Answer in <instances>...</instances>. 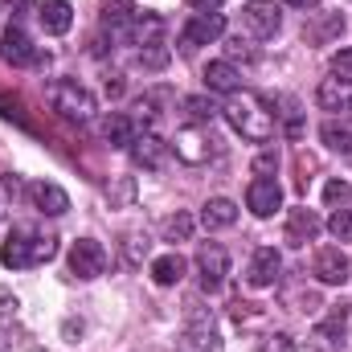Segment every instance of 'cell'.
<instances>
[{"label":"cell","instance_id":"cell-1","mask_svg":"<svg viewBox=\"0 0 352 352\" xmlns=\"http://www.w3.org/2000/svg\"><path fill=\"white\" fill-rule=\"evenodd\" d=\"M221 115H226V123H230L242 140H250V144H270L274 131H278V115L266 107L258 94H234V98L221 107Z\"/></svg>","mask_w":352,"mask_h":352},{"label":"cell","instance_id":"cell-2","mask_svg":"<svg viewBox=\"0 0 352 352\" xmlns=\"http://www.w3.org/2000/svg\"><path fill=\"white\" fill-rule=\"evenodd\" d=\"M58 254V238L45 234V230H33V226H16L4 246H0V263L8 270H29V266H41Z\"/></svg>","mask_w":352,"mask_h":352},{"label":"cell","instance_id":"cell-3","mask_svg":"<svg viewBox=\"0 0 352 352\" xmlns=\"http://www.w3.org/2000/svg\"><path fill=\"white\" fill-rule=\"evenodd\" d=\"M45 98H50V107H54L62 119L87 123L90 115H94V94H90L78 78H54L50 90H45Z\"/></svg>","mask_w":352,"mask_h":352},{"label":"cell","instance_id":"cell-4","mask_svg":"<svg viewBox=\"0 0 352 352\" xmlns=\"http://www.w3.org/2000/svg\"><path fill=\"white\" fill-rule=\"evenodd\" d=\"M173 152H176V160H184V164H209L217 156V140H213L209 123L180 127L176 140H173Z\"/></svg>","mask_w":352,"mask_h":352},{"label":"cell","instance_id":"cell-5","mask_svg":"<svg viewBox=\"0 0 352 352\" xmlns=\"http://www.w3.org/2000/svg\"><path fill=\"white\" fill-rule=\"evenodd\" d=\"M344 324H349V303L340 299V303H332L328 320L311 328L307 349L311 352H344Z\"/></svg>","mask_w":352,"mask_h":352},{"label":"cell","instance_id":"cell-6","mask_svg":"<svg viewBox=\"0 0 352 352\" xmlns=\"http://www.w3.org/2000/svg\"><path fill=\"white\" fill-rule=\"evenodd\" d=\"M226 33V16L221 12H192L180 29V50H197V45H209Z\"/></svg>","mask_w":352,"mask_h":352},{"label":"cell","instance_id":"cell-7","mask_svg":"<svg viewBox=\"0 0 352 352\" xmlns=\"http://www.w3.org/2000/svg\"><path fill=\"white\" fill-rule=\"evenodd\" d=\"M226 274H230V254H226V246L205 242V246L197 250V278H201V291H217V287L226 283Z\"/></svg>","mask_w":352,"mask_h":352},{"label":"cell","instance_id":"cell-8","mask_svg":"<svg viewBox=\"0 0 352 352\" xmlns=\"http://www.w3.org/2000/svg\"><path fill=\"white\" fill-rule=\"evenodd\" d=\"M311 274L328 287H344L352 274V258L340 250V246H320L316 250V263H311Z\"/></svg>","mask_w":352,"mask_h":352},{"label":"cell","instance_id":"cell-9","mask_svg":"<svg viewBox=\"0 0 352 352\" xmlns=\"http://www.w3.org/2000/svg\"><path fill=\"white\" fill-rule=\"evenodd\" d=\"M180 352H221V336L213 328V316H205V311L188 316V328L180 336Z\"/></svg>","mask_w":352,"mask_h":352},{"label":"cell","instance_id":"cell-10","mask_svg":"<svg viewBox=\"0 0 352 352\" xmlns=\"http://www.w3.org/2000/svg\"><path fill=\"white\" fill-rule=\"evenodd\" d=\"M102 270H107V250H102V242L78 238V242L70 246V274H78V278H98Z\"/></svg>","mask_w":352,"mask_h":352},{"label":"cell","instance_id":"cell-11","mask_svg":"<svg viewBox=\"0 0 352 352\" xmlns=\"http://www.w3.org/2000/svg\"><path fill=\"white\" fill-rule=\"evenodd\" d=\"M0 58H4L8 66H33V62H41L37 45L29 41V33H25L21 25H8V29L0 33Z\"/></svg>","mask_w":352,"mask_h":352},{"label":"cell","instance_id":"cell-12","mask_svg":"<svg viewBox=\"0 0 352 352\" xmlns=\"http://www.w3.org/2000/svg\"><path fill=\"white\" fill-rule=\"evenodd\" d=\"M131 160L140 164V168H148V173H156V168H164V160H168V152H173V144H164L160 135H152V131H140L135 140H131Z\"/></svg>","mask_w":352,"mask_h":352},{"label":"cell","instance_id":"cell-13","mask_svg":"<svg viewBox=\"0 0 352 352\" xmlns=\"http://www.w3.org/2000/svg\"><path fill=\"white\" fill-rule=\"evenodd\" d=\"M320 230H324V221H320V213L316 209H307V205H299V209H291L287 213V246H307V242H316L320 238Z\"/></svg>","mask_w":352,"mask_h":352},{"label":"cell","instance_id":"cell-14","mask_svg":"<svg viewBox=\"0 0 352 352\" xmlns=\"http://www.w3.org/2000/svg\"><path fill=\"white\" fill-rule=\"evenodd\" d=\"M242 25H246L254 37H274L278 25H283V16H278L274 0H250V4L242 8Z\"/></svg>","mask_w":352,"mask_h":352},{"label":"cell","instance_id":"cell-15","mask_svg":"<svg viewBox=\"0 0 352 352\" xmlns=\"http://www.w3.org/2000/svg\"><path fill=\"white\" fill-rule=\"evenodd\" d=\"M246 205H250L254 217H270V213L283 205V188H278V180H274V176H258V180H250V188H246Z\"/></svg>","mask_w":352,"mask_h":352},{"label":"cell","instance_id":"cell-16","mask_svg":"<svg viewBox=\"0 0 352 352\" xmlns=\"http://www.w3.org/2000/svg\"><path fill=\"white\" fill-rule=\"evenodd\" d=\"M29 201H33V209L45 213V217H62V213L70 209L66 188H58L54 180H33V184H29Z\"/></svg>","mask_w":352,"mask_h":352},{"label":"cell","instance_id":"cell-17","mask_svg":"<svg viewBox=\"0 0 352 352\" xmlns=\"http://www.w3.org/2000/svg\"><path fill=\"white\" fill-rule=\"evenodd\" d=\"M278 270H283V254L274 246H263V250H254V258L246 266V283L250 287H274Z\"/></svg>","mask_w":352,"mask_h":352},{"label":"cell","instance_id":"cell-18","mask_svg":"<svg viewBox=\"0 0 352 352\" xmlns=\"http://www.w3.org/2000/svg\"><path fill=\"white\" fill-rule=\"evenodd\" d=\"M135 4L131 0H102V29L111 33V37H119V41H127V33H131V25H135Z\"/></svg>","mask_w":352,"mask_h":352},{"label":"cell","instance_id":"cell-19","mask_svg":"<svg viewBox=\"0 0 352 352\" xmlns=\"http://www.w3.org/2000/svg\"><path fill=\"white\" fill-rule=\"evenodd\" d=\"M37 21H41V29L50 37H62L74 25V8H70V0H41L37 4Z\"/></svg>","mask_w":352,"mask_h":352},{"label":"cell","instance_id":"cell-20","mask_svg":"<svg viewBox=\"0 0 352 352\" xmlns=\"http://www.w3.org/2000/svg\"><path fill=\"white\" fill-rule=\"evenodd\" d=\"M205 87L213 90V94H238L242 90V74H238V66L234 62H209L205 66Z\"/></svg>","mask_w":352,"mask_h":352},{"label":"cell","instance_id":"cell-21","mask_svg":"<svg viewBox=\"0 0 352 352\" xmlns=\"http://www.w3.org/2000/svg\"><path fill=\"white\" fill-rule=\"evenodd\" d=\"M234 221H238V205H234L230 197L205 201V209H201V226H205V230H226V226H234Z\"/></svg>","mask_w":352,"mask_h":352},{"label":"cell","instance_id":"cell-22","mask_svg":"<svg viewBox=\"0 0 352 352\" xmlns=\"http://www.w3.org/2000/svg\"><path fill=\"white\" fill-rule=\"evenodd\" d=\"M184 270H188V263L180 254H160V258H152V266H148V274H152L156 287H176L184 278Z\"/></svg>","mask_w":352,"mask_h":352},{"label":"cell","instance_id":"cell-23","mask_svg":"<svg viewBox=\"0 0 352 352\" xmlns=\"http://www.w3.org/2000/svg\"><path fill=\"white\" fill-rule=\"evenodd\" d=\"M127 41L131 45H160L164 41V21L156 16V12H144V16H135V25H131V33H127Z\"/></svg>","mask_w":352,"mask_h":352},{"label":"cell","instance_id":"cell-24","mask_svg":"<svg viewBox=\"0 0 352 352\" xmlns=\"http://www.w3.org/2000/svg\"><path fill=\"white\" fill-rule=\"evenodd\" d=\"M316 102L324 111H352V87L328 78V82H320V90H316Z\"/></svg>","mask_w":352,"mask_h":352},{"label":"cell","instance_id":"cell-25","mask_svg":"<svg viewBox=\"0 0 352 352\" xmlns=\"http://www.w3.org/2000/svg\"><path fill=\"white\" fill-rule=\"evenodd\" d=\"M102 135H107L115 148H131V140L140 135V123H135L131 115H111V119L102 123Z\"/></svg>","mask_w":352,"mask_h":352},{"label":"cell","instance_id":"cell-26","mask_svg":"<svg viewBox=\"0 0 352 352\" xmlns=\"http://www.w3.org/2000/svg\"><path fill=\"white\" fill-rule=\"evenodd\" d=\"M320 140L332 148V152H352V119H328L320 127Z\"/></svg>","mask_w":352,"mask_h":352},{"label":"cell","instance_id":"cell-27","mask_svg":"<svg viewBox=\"0 0 352 352\" xmlns=\"http://www.w3.org/2000/svg\"><path fill=\"white\" fill-rule=\"evenodd\" d=\"M340 29H344V16H340V12H328L320 25H307L303 37H307V41H328V37H336Z\"/></svg>","mask_w":352,"mask_h":352},{"label":"cell","instance_id":"cell-28","mask_svg":"<svg viewBox=\"0 0 352 352\" xmlns=\"http://www.w3.org/2000/svg\"><path fill=\"white\" fill-rule=\"evenodd\" d=\"M123 254H127V263L131 266H144V258L152 254L148 234H127V238H123Z\"/></svg>","mask_w":352,"mask_h":352},{"label":"cell","instance_id":"cell-29","mask_svg":"<svg viewBox=\"0 0 352 352\" xmlns=\"http://www.w3.org/2000/svg\"><path fill=\"white\" fill-rule=\"evenodd\" d=\"M328 234H332L336 242H352V209H336V213L328 217Z\"/></svg>","mask_w":352,"mask_h":352},{"label":"cell","instance_id":"cell-30","mask_svg":"<svg viewBox=\"0 0 352 352\" xmlns=\"http://www.w3.org/2000/svg\"><path fill=\"white\" fill-rule=\"evenodd\" d=\"M140 66L164 70V66H168V45H164V41H160V45H144V50H140Z\"/></svg>","mask_w":352,"mask_h":352},{"label":"cell","instance_id":"cell-31","mask_svg":"<svg viewBox=\"0 0 352 352\" xmlns=\"http://www.w3.org/2000/svg\"><path fill=\"white\" fill-rule=\"evenodd\" d=\"M164 234H168V242H188V234H192V217L188 213H176L164 221Z\"/></svg>","mask_w":352,"mask_h":352},{"label":"cell","instance_id":"cell-32","mask_svg":"<svg viewBox=\"0 0 352 352\" xmlns=\"http://www.w3.org/2000/svg\"><path fill=\"white\" fill-rule=\"evenodd\" d=\"M332 78L352 87V45L349 50H340V54H332Z\"/></svg>","mask_w":352,"mask_h":352},{"label":"cell","instance_id":"cell-33","mask_svg":"<svg viewBox=\"0 0 352 352\" xmlns=\"http://www.w3.org/2000/svg\"><path fill=\"white\" fill-rule=\"evenodd\" d=\"M184 111L197 123H213V102H205V98H184Z\"/></svg>","mask_w":352,"mask_h":352},{"label":"cell","instance_id":"cell-34","mask_svg":"<svg viewBox=\"0 0 352 352\" xmlns=\"http://www.w3.org/2000/svg\"><path fill=\"white\" fill-rule=\"evenodd\" d=\"M349 197H352V188L344 180H328V188H324V201H328V205H340V209H344Z\"/></svg>","mask_w":352,"mask_h":352},{"label":"cell","instance_id":"cell-35","mask_svg":"<svg viewBox=\"0 0 352 352\" xmlns=\"http://www.w3.org/2000/svg\"><path fill=\"white\" fill-rule=\"evenodd\" d=\"M230 316H234V324H250V320H258L254 303H242V299H234V303H230Z\"/></svg>","mask_w":352,"mask_h":352},{"label":"cell","instance_id":"cell-36","mask_svg":"<svg viewBox=\"0 0 352 352\" xmlns=\"http://www.w3.org/2000/svg\"><path fill=\"white\" fill-rule=\"evenodd\" d=\"M263 352H295V340H291L287 332H274V336H266Z\"/></svg>","mask_w":352,"mask_h":352},{"label":"cell","instance_id":"cell-37","mask_svg":"<svg viewBox=\"0 0 352 352\" xmlns=\"http://www.w3.org/2000/svg\"><path fill=\"white\" fill-rule=\"evenodd\" d=\"M274 164H278V152H263L254 168H258V176H266V173H270V168H274Z\"/></svg>","mask_w":352,"mask_h":352},{"label":"cell","instance_id":"cell-38","mask_svg":"<svg viewBox=\"0 0 352 352\" xmlns=\"http://www.w3.org/2000/svg\"><path fill=\"white\" fill-rule=\"evenodd\" d=\"M188 4H192L197 12H217V8H221L226 0H188Z\"/></svg>","mask_w":352,"mask_h":352},{"label":"cell","instance_id":"cell-39","mask_svg":"<svg viewBox=\"0 0 352 352\" xmlns=\"http://www.w3.org/2000/svg\"><path fill=\"white\" fill-rule=\"evenodd\" d=\"M0 192L4 197H16V176H0Z\"/></svg>","mask_w":352,"mask_h":352},{"label":"cell","instance_id":"cell-40","mask_svg":"<svg viewBox=\"0 0 352 352\" xmlns=\"http://www.w3.org/2000/svg\"><path fill=\"white\" fill-rule=\"evenodd\" d=\"M283 4H291V8H316L320 0H283Z\"/></svg>","mask_w":352,"mask_h":352},{"label":"cell","instance_id":"cell-41","mask_svg":"<svg viewBox=\"0 0 352 352\" xmlns=\"http://www.w3.org/2000/svg\"><path fill=\"white\" fill-rule=\"evenodd\" d=\"M0 352H12V340H8L4 332H0Z\"/></svg>","mask_w":352,"mask_h":352}]
</instances>
